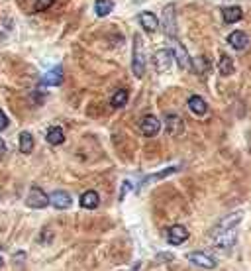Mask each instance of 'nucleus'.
Instances as JSON below:
<instances>
[{
    "label": "nucleus",
    "instance_id": "obj_4",
    "mask_svg": "<svg viewBox=\"0 0 251 271\" xmlns=\"http://www.w3.org/2000/svg\"><path fill=\"white\" fill-rule=\"evenodd\" d=\"M140 130H142V134L147 136V138L157 136L159 130H161V120L157 116H153V114H147V116L142 118V122H140Z\"/></svg>",
    "mask_w": 251,
    "mask_h": 271
},
{
    "label": "nucleus",
    "instance_id": "obj_13",
    "mask_svg": "<svg viewBox=\"0 0 251 271\" xmlns=\"http://www.w3.org/2000/svg\"><path fill=\"white\" fill-rule=\"evenodd\" d=\"M140 24H142V28H144L147 34H155L157 28H159V20H157V16L153 12H149V10H145V12L140 14Z\"/></svg>",
    "mask_w": 251,
    "mask_h": 271
},
{
    "label": "nucleus",
    "instance_id": "obj_22",
    "mask_svg": "<svg viewBox=\"0 0 251 271\" xmlns=\"http://www.w3.org/2000/svg\"><path fill=\"white\" fill-rule=\"evenodd\" d=\"M32 149H34V136L30 132H22L20 134V151L24 155H28V153H32Z\"/></svg>",
    "mask_w": 251,
    "mask_h": 271
},
{
    "label": "nucleus",
    "instance_id": "obj_24",
    "mask_svg": "<svg viewBox=\"0 0 251 271\" xmlns=\"http://www.w3.org/2000/svg\"><path fill=\"white\" fill-rule=\"evenodd\" d=\"M47 142L51 145H61L65 142V134H63V130L59 126H53L49 128V132H47Z\"/></svg>",
    "mask_w": 251,
    "mask_h": 271
},
{
    "label": "nucleus",
    "instance_id": "obj_20",
    "mask_svg": "<svg viewBox=\"0 0 251 271\" xmlns=\"http://www.w3.org/2000/svg\"><path fill=\"white\" fill-rule=\"evenodd\" d=\"M98 202H100V197H98V193H94V191H87V193H83V197H81V206L87 208V210L96 208Z\"/></svg>",
    "mask_w": 251,
    "mask_h": 271
},
{
    "label": "nucleus",
    "instance_id": "obj_29",
    "mask_svg": "<svg viewBox=\"0 0 251 271\" xmlns=\"http://www.w3.org/2000/svg\"><path fill=\"white\" fill-rule=\"evenodd\" d=\"M2 265H4V261H2V257H0V267H2Z\"/></svg>",
    "mask_w": 251,
    "mask_h": 271
},
{
    "label": "nucleus",
    "instance_id": "obj_26",
    "mask_svg": "<svg viewBox=\"0 0 251 271\" xmlns=\"http://www.w3.org/2000/svg\"><path fill=\"white\" fill-rule=\"evenodd\" d=\"M130 191H132V183H130V181H124V183H122V191H120V202L124 200V197Z\"/></svg>",
    "mask_w": 251,
    "mask_h": 271
},
{
    "label": "nucleus",
    "instance_id": "obj_27",
    "mask_svg": "<svg viewBox=\"0 0 251 271\" xmlns=\"http://www.w3.org/2000/svg\"><path fill=\"white\" fill-rule=\"evenodd\" d=\"M8 124H10L8 116H6V114L0 110V132H2V130H6V128H8Z\"/></svg>",
    "mask_w": 251,
    "mask_h": 271
},
{
    "label": "nucleus",
    "instance_id": "obj_16",
    "mask_svg": "<svg viewBox=\"0 0 251 271\" xmlns=\"http://www.w3.org/2000/svg\"><path fill=\"white\" fill-rule=\"evenodd\" d=\"M189 109L193 110L197 116H204V114L208 112V104H206V100H204L202 96L193 94V96L189 98Z\"/></svg>",
    "mask_w": 251,
    "mask_h": 271
},
{
    "label": "nucleus",
    "instance_id": "obj_8",
    "mask_svg": "<svg viewBox=\"0 0 251 271\" xmlns=\"http://www.w3.org/2000/svg\"><path fill=\"white\" fill-rule=\"evenodd\" d=\"M189 240V230L184 228V226H180V224H173L169 230H167V242L171 244V246H180V244H184Z\"/></svg>",
    "mask_w": 251,
    "mask_h": 271
},
{
    "label": "nucleus",
    "instance_id": "obj_9",
    "mask_svg": "<svg viewBox=\"0 0 251 271\" xmlns=\"http://www.w3.org/2000/svg\"><path fill=\"white\" fill-rule=\"evenodd\" d=\"M186 259L193 263V265H198V267H204V269H214L216 267V259L212 255L204 252H195V253H186Z\"/></svg>",
    "mask_w": 251,
    "mask_h": 271
},
{
    "label": "nucleus",
    "instance_id": "obj_19",
    "mask_svg": "<svg viewBox=\"0 0 251 271\" xmlns=\"http://www.w3.org/2000/svg\"><path fill=\"white\" fill-rule=\"evenodd\" d=\"M233 61L230 55L222 53L220 55V59H218V71H220V75H224V77H230L233 73Z\"/></svg>",
    "mask_w": 251,
    "mask_h": 271
},
{
    "label": "nucleus",
    "instance_id": "obj_3",
    "mask_svg": "<svg viewBox=\"0 0 251 271\" xmlns=\"http://www.w3.org/2000/svg\"><path fill=\"white\" fill-rule=\"evenodd\" d=\"M26 204L30 206V208H45L47 204H49V197L39 189V187H32L30 189V193H28V197H26Z\"/></svg>",
    "mask_w": 251,
    "mask_h": 271
},
{
    "label": "nucleus",
    "instance_id": "obj_12",
    "mask_svg": "<svg viewBox=\"0 0 251 271\" xmlns=\"http://www.w3.org/2000/svg\"><path fill=\"white\" fill-rule=\"evenodd\" d=\"M241 218H243V212H241V210H239V212H233V214H228L226 218H222V222H218V226L212 230V234H214V232H222V230H233V228L241 222Z\"/></svg>",
    "mask_w": 251,
    "mask_h": 271
},
{
    "label": "nucleus",
    "instance_id": "obj_10",
    "mask_svg": "<svg viewBox=\"0 0 251 271\" xmlns=\"http://www.w3.org/2000/svg\"><path fill=\"white\" fill-rule=\"evenodd\" d=\"M165 130L169 136H180L184 130V122L179 114H167L165 116Z\"/></svg>",
    "mask_w": 251,
    "mask_h": 271
},
{
    "label": "nucleus",
    "instance_id": "obj_15",
    "mask_svg": "<svg viewBox=\"0 0 251 271\" xmlns=\"http://www.w3.org/2000/svg\"><path fill=\"white\" fill-rule=\"evenodd\" d=\"M63 83V69L61 67H55L51 71H47L41 79V85H47V87H59Z\"/></svg>",
    "mask_w": 251,
    "mask_h": 271
},
{
    "label": "nucleus",
    "instance_id": "obj_28",
    "mask_svg": "<svg viewBox=\"0 0 251 271\" xmlns=\"http://www.w3.org/2000/svg\"><path fill=\"white\" fill-rule=\"evenodd\" d=\"M4 155H6V144H4V140L0 138V159H4Z\"/></svg>",
    "mask_w": 251,
    "mask_h": 271
},
{
    "label": "nucleus",
    "instance_id": "obj_23",
    "mask_svg": "<svg viewBox=\"0 0 251 271\" xmlns=\"http://www.w3.org/2000/svg\"><path fill=\"white\" fill-rule=\"evenodd\" d=\"M126 102H128V90L126 89L114 90V94L110 96V104L114 109H122V106H126Z\"/></svg>",
    "mask_w": 251,
    "mask_h": 271
},
{
    "label": "nucleus",
    "instance_id": "obj_21",
    "mask_svg": "<svg viewBox=\"0 0 251 271\" xmlns=\"http://www.w3.org/2000/svg\"><path fill=\"white\" fill-rule=\"evenodd\" d=\"M114 10V0H96L94 2V12L98 18H104Z\"/></svg>",
    "mask_w": 251,
    "mask_h": 271
},
{
    "label": "nucleus",
    "instance_id": "obj_11",
    "mask_svg": "<svg viewBox=\"0 0 251 271\" xmlns=\"http://www.w3.org/2000/svg\"><path fill=\"white\" fill-rule=\"evenodd\" d=\"M49 204H53L55 208H59V210H67L73 204V199L71 195L65 193V191H55V193H51V197H49Z\"/></svg>",
    "mask_w": 251,
    "mask_h": 271
},
{
    "label": "nucleus",
    "instance_id": "obj_7",
    "mask_svg": "<svg viewBox=\"0 0 251 271\" xmlns=\"http://www.w3.org/2000/svg\"><path fill=\"white\" fill-rule=\"evenodd\" d=\"M173 53L171 51H167V49H159V51H155L153 53V65H155V69L159 73H167L171 67H173Z\"/></svg>",
    "mask_w": 251,
    "mask_h": 271
},
{
    "label": "nucleus",
    "instance_id": "obj_14",
    "mask_svg": "<svg viewBox=\"0 0 251 271\" xmlns=\"http://www.w3.org/2000/svg\"><path fill=\"white\" fill-rule=\"evenodd\" d=\"M228 43H230V47H233L235 51H243L247 45H249V37L247 34H243V32H232L230 36H228Z\"/></svg>",
    "mask_w": 251,
    "mask_h": 271
},
{
    "label": "nucleus",
    "instance_id": "obj_1",
    "mask_svg": "<svg viewBox=\"0 0 251 271\" xmlns=\"http://www.w3.org/2000/svg\"><path fill=\"white\" fill-rule=\"evenodd\" d=\"M132 71L138 79H142L145 73V49L142 36L136 34L134 36V53H132Z\"/></svg>",
    "mask_w": 251,
    "mask_h": 271
},
{
    "label": "nucleus",
    "instance_id": "obj_25",
    "mask_svg": "<svg viewBox=\"0 0 251 271\" xmlns=\"http://www.w3.org/2000/svg\"><path fill=\"white\" fill-rule=\"evenodd\" d=\"M53 2L55 0H36V12H43V10H47Z\"/></svg>",
    "mask_w": 251,
    "mask_h": 271
},
{
    "label": "nucleus",
    "instance_id": "obj_6",
    "mask_svg": "<svg viewBox=\"0 0 251 271\" xmlns=\"http://www.w3.org/2000/svg\"><path fill=\"white\" fill-rule=\"evenodd\" d=\"M212 240H214V246L216 248H222V250H230L237 236H235V228L233 230H222V232H214L212 234Z\"/></svg>",
    "mask_w": 251,
    "mask_h": 271
},
{
    "label": "nucleus",
    "instance_id": "obj_5",
    "mask_svg": "<svg viewBox=\"0 0 251 271\" xmlns=\"http://www.w3.org/2000/svg\"><path fill=\"white\" fill-rule=\"evenodd\" d=\"M175 12L177 10L173 4L165 6V10H163V26H165V32L169 37H175V34H177V14Z\"/></svg>",
    "mask_w": 251,
    "mask_h": 271
},
{
    "label": "nucleus",
    "instance_id": "obj_18",
    "mask_svg": "<svg viewBox=\"0 0 251 271\" xmlns=\"http://www.w3.org/2000/svg\"><path fill=\"white\" fill-rule=\"evenodd\" d=\"M222 18L226 24H235V22L243 18V10L239 6H228V8L222 10Z\"/></svg>",
    "mask_w": 251,
    "mask_h": 271
},
{
    "label": "nucleus",
    "instance_id": "obj_17",
    "mask_svg": "<svg viewBox=\"0 0 251 271\" xmlns=\"http://www.w3.org/2000/svg\"><path fill=\"white\" fill-rule=\"evenodd\" d=\"M179 171V167L177 165H173V167H165L163 171H159V173H153V175H147L144 181H142V185L140 187H147L149 183H155V181H161L165 179V177H169V175H173V173H177Z\"/></svg>",
    "mask_w": 251,
    "mask_h": 271
},
{
    "label": "nucleus",
    "instance_id": "obj_2",
    "mask_svg": "<svg viewBox=\"0 0 251 271\" xmlns=\"http://www.w3.org/2000/svg\"><path fill=\"white\" fill-rule=\"evenodd\" d=\"M171 45H173V59L179 61L180 69H191L193 67V61H191V57L186 53L184 45L180 43L177 37H171Z\"/></svg>",
    "mask_w": 251,
    "mask_h": 271
}]
</instances>
